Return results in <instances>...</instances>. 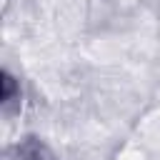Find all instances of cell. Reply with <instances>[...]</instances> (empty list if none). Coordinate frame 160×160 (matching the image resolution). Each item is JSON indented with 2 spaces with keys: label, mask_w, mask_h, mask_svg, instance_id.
<instances>
[{
  "label": "cell",
  "mask_w": 160,
  "mask_h": 160,
  "mask_svg": "<svg viewBox=\"0 0 160 160\" xmlns=\"http://www.w3.org/2000/svg\"><path fill=\"white\" fill-rule=\"evenodd\" d=\"M18 160H55V158L50 155V150L42 142L28 140V142H22L18 148Z\"/></svg>",
  "instance_id": "cell-1"
}]
</instances>
